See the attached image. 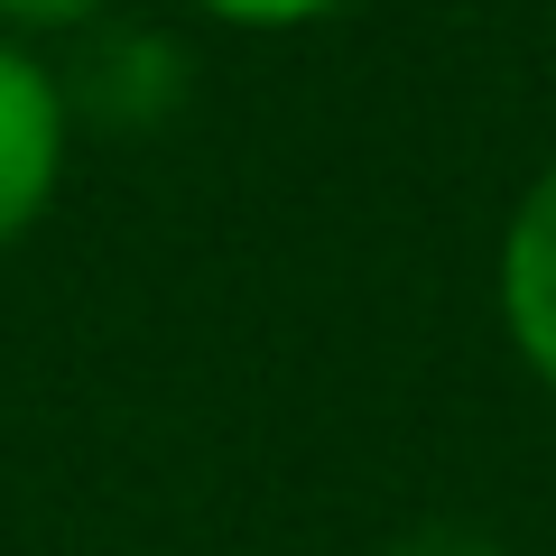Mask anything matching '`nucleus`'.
<instances>
[{"label": "nucleus", "instance_id": "1", "mask_svg": "<svg viewBox=\"0 0 556 556\" xmlns=\"http://www.w3.org/2000/svg\"><path fill=\"white\" fill-rule=\"evenodd\" d=\"M65 139H75V102H65L56 65L28 38H0V251H20L56 204Z\"/></svg>", "mask_w": 556, "mask_h": 556}, {"label": "nucleus", "instance_id": "2", "mask_svg": "<svg viewBox=\"0 0 556 556\" xmlns=\"http://www.w3.org/2000/svg\"><path fill=\"white\" fill-rule=\"evenodd\" d=\"M492 298H501V334H510V353L529 362V380L556 390V159L519 186L510 223H501Z\"/></svg>", "mask_w": 556, "mask_h": 556}, {"label": "nucleus", "instance_id": "3", "mask_svg": "<svg viewBox=\"0 0 556 556\" xmlns=\"http://www.w3.org/2000/svg\"><path fill=\"white\" fill-rule=\"evenodd\" d=\"M186 10H204V20H223V28H316V20H334L343 0H186Z\"/></svg>", "mask_w": 556, "mask_h": 556}, {"label": "nucleus", "instance_id": "4", "mask_svg": "<svg viewBox=\"0 0 556 556\" xmlns=\"http://www.w3.org/2000/svg\"><path fill=\"white\" fill-rule=\"evenodd\" d=\"M112 0H0V38H75Z\"/></svg>", "mask_w": 556, "mask_h": 556}, {"label": "nucleus", "instance_id": "5", "mask_svg": "<svg viewBox=\"0 0 556 556\" xmlns=\"http://www.w3.org/2000/svg\"><path fill=\"white\" fill-rule=\"evenodd\" d=\"M390 556H501V538L464 529V519H417L408 538H390Z\"/></svg>", "mask_w": 556, "mask_h": 556}]
</instances>
